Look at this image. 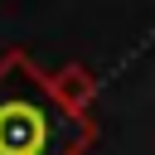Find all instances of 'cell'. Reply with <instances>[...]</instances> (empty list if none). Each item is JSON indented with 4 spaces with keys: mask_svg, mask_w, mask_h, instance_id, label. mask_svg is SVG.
<instances>
[{
    "mask_svg": "<svg viewBox=\"0 0 155 155\" xmlns=\"http://www.w3.org/2000/svg\"><path fill=\"white\" fill-rule=\"evenodd\" d=\"M97 145V78L82 63L58 73L34 53H0V155H87Z\"/></svg>",
    "mask_w": 155,
    "mask_h": 155,
    "instance_id": "obj_1",
    "label": "cell"
}]
</instances>
